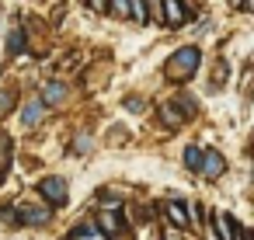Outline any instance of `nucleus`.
Here are the masks:
<instances>
[{
    "instance_id": "nucleus-8",
    "label": "nucleus",
    "mask_w": 254,
    "mask_h": 240,
    "mask_svg": "<svg viewBox=\"0 0 254 240\" xmlns=\"http://www.w3.org/2000/svg\"><path fill=\"white\" fill-rule=\"evenodd\" d=\"M46 105H42V98H32V101H25V108H21V125L25 129H35L42 119H46Z\"/></svg>"
},
{
    "instance_id": "nucleus-10",
    "label": "nucleus",
    "mask_w": 254,
    "mask_h": 240,
    "mask_svg": "<svg viewBox=\"0 0 254 240\" xmlns=\"http://www.w3.org/2000/svg\"><path fill=\"white\" fill-rule=\"evenodd\" d=\"M39 98H42V105H46V108H60V101L66 98V84H63V80H49V84L42 87V94H39Z\"/></svg>"
},
{
    "instance_id": "nucleus-6",
    "label": "nucleus",
    "mask_w": 254,
    "mask_h": 240,
    "mask_svg": "<svg viewBox=\"0 0 254 240\" xmlns=\"http://www.w3.org/2000/svg\"><path fill=\"white\" fill-rule=\"evenodd\" d=\"M191 18H195V14L181 4V0H164V18H160V25H167V28H185Z\"/></svg>"
},
{
    "instance_id": "nucleus-12",
    "label": "nucleus",
    "mask_w": 254,
    "mask_h": 240,
    "mask_svg": "<svg viewBox=\"0 0 254 240\" xmlns=\"http://www.w3.org/2000/svg\"><path fill=\"white\" fill-rule=\"evenodd\" d=\"M181 164H185L188 174H198V171H202V146H198V143H188L185 153H181Z\"/></svg>"
},
{
    "instance_id": "nucleus-14",
    "label": "nucleus",
    "mask_w": 254,
    "mask_h": 240,
    "mask_svg": "<svg viewBox=\"0 0 254 240\" xmlns=\"http://www.w3.org/2000/svg\"><path fill=\"white\" fill-rule=\"evenodd\" d=\"M66 240H101V230H98V223H77Z\"/></svg>"
},
{
    "instance_id": "nucleus-5",
    "label": "nucleus",
    "mask_w": 254,
    "mask_h": 240,
    "mask_svg": "<svg viewBox=\"0 0 254 240\" xmlns=\"http://www.w3.org/2000/svg\"><path fill=\"white\" fill-rule=\"evenodd\" d=\"M98 230H101V240H115L122 230H126V216H119V209H101L94 216Z\"/></svg>"
},
{
    "instance_id": "nucleus-18",
    "label": "nucleus",
    "mask_w": 254,
    "mask_h": 240,
    "mask_svg": "<svg viewBox=\"0 0 254 240\" xmlns=\"http://www.w3.org/2000/svg\"><path fill=\"white\" fill-rule=\"evenodd\" d=\"M91 150H94V139H91L87 132H77V139H73V153L84 157V153H91Z\"/></svg>"
},
{
    "instance_id": "nucleus-7",
    "label": "nucleus",
    "mask_w": 254,
    "mask_h": 240,
    "mask_svg": "<svg viewBox=\"0 0 254 240\" xmlns=\"http://www.w3.org/2000/svg\"><path fill=\"white\" fill-rule=\"evenodd\" d=\"M160 212H164L178 230H188V226H191V219H188V202H181V198H167V202L160 205Z\"/></svg>"
},
{
    "instance_id": "nucleus-1",
    "label": "nucleus",
    "mask_w": 254,
    "mask_h": 240,
    "mask_svg": "<svg viewBox=\"0 0 254 240\" xmlns=\"http://www.w3.org/2000/svg\"><path fill=\"white\" fill-rule=\"evenodd\" d=\"M198 60H202L198 46H181L178 53H171V60H167V80H174V84L191 80L195 70H198Z\"/></svg>"
},
{
    "instance_id": "nucleus-3",
    "label": "nucleus",
    "mask_w": 254,
    "mask_h": 240,
    "mask_svg": "<svg viewBox=\"0 0 254 240\" xmlns=\"http://www.w3.org/2000/svg\"><path fill=\"white\" fill-rule=\"evenodd\" d=\"M39 195L46 198V205L60 209V205H66V198H70V184H66V178H60V174H49V178L39 181Z\"/></svg>"
},
{
    "instance_id": "nucleus-11",
    "label": "nucleus",
    "mask_w": 254,
    "mask_h": 240,
    "mask_svg": "<svg viewBox=\"0 0 254 240\" xmlns=\"http://www.w3.org/2000/svg\"><path fill=\"white\" fill-rule=\"evenodd\" d=\"M157 115H160V122H164V125H171V129H174V125H181V122L188 119V115H185V108H178V101H164V105L157 108Z\"/></svg>"
},
{
    "instance_id": "nucleus-2",
    "label": "nucleus",
    "mask_w": 254,
    "mask_h": 240,
    "mask_svg": "<svg viewBox=\"0 0 254 240\" xmlns=\"http://www.w3.org/2000/svg\"><path fill=\"white\" fill-rule=\"evenodd\" d=\"M14 219L18 226H32V230H42L53 223V205H28V202H14Z\"/></svg>"
},
{
    "instance_id": "nucleus-9",
    "label": "nucleus",
    "mask_w": 254,
    "mask_h": 240,
    "mask_svg": "<svg viewBox=\"0 0 254 240\" xmlns=\"http://www.w3.org/2000/svg\"><path fill=\"white\" fill-rule=\"evenodd\" d=\"M4 49H7V56H28V35H25V28H11Z\"/></svg>"
},
{
    "instance_id": "nucleus-21",
    "label": "nucleus",
    "mask_w": 254,
    "mask_h": 240,
    "mask_svg": "<svg viewBox=\"0 0 254 240\" xmlns=\"http://www.w3.org/2000/svg\"><path fill=\"white\" fill-rule=\"evenodd\" d=\"M237 7H240V11L247 14V11H251V0H237Z\"/></svg>"
},
{
    "instance_id": "nucleus-16",
    "label": "nucleus",
    "mask_w": 254,
    "mask_h": 240,
    "mask_svg": "<svg viewBox=\"0 0 254 240\" xmlns=\"http://www.w3.org/2000/svg\"><path fill=\"white\" fill-rule=\"evenodd\" d=\"M122 105H126L129 115H143V112H146V98H139V94H129Z\"/></svg>"
},
{
    "instance_id": "nucleus-17",
    "label": "nucleus",
    "mask_w": 254,
    "mask_h": 240,
    "mask_svg": "<svg viewBox=\"0 0 254 240\" xmlns=\"http://www.w3.org/2000/svg\"><path fill=\"white\" fill-rule=\"evenodd\" d=\"M14 101H18V91H14V87H4V91H0V115H7V112L14 108Z\"/></svg>"
},
{
    "instance_id": "nucleus-15",
    "label": "nucleus",
    "mask_w": 254,
    "mask_h": 240,
    "mask_svg": "<svg viewBox=\"0 0 254 240\" xmlns=\"http://www.w3.org/2000/svg\"><path fill=\"white\" fill-rule=\"evenodd\" d=\"M129 21L150 25V4H146V0H129Z\"/></svg>"
},
{
    "instance_id": "nucleus-13",
    "label": "nucleus",
    "mask_w": 254,
    "mask_h": 240,
    "mask_svg": "<svg viewBox=\"0 0 254 240\" xmlns=\"http://www.w3.org/2000/svg\"><path fill=\"white\" fill-rule=\"evenodd\" d=\"M212 226H216V237H219V240H233V216H230V212L216 209V212H212Z\"/></svg>"
},
{
    "instance_id": "nucleus-19",
    "label": "nucleus",
    "mask_w": 254,
    "mask_h": 240,
    "mask_svg": "<svg viewBox=\"0 0 254 240\" xmlns=\"http://www.w3.org/2000/svg\"><path fill=\"white\" fill-rule=\"evenodd\" d=\"M98 205H101V209H122V195H112V191H98Z\"/></svg>"
},
{
    "instance_id": "nucleus-20",
    "label": "nucleus",
    "mask_w": 254,
    "mask_h": 240,
    "mask_svg": "<svg viewBox=\"0 0 254 240\" xmlns=\"http://www.w3.org/2000/svg\"><path fill=\"white\" fill-rule=\"evenodd\" d=\"M0 223H7V226H18V219H14V202L0 205Z\"/></svg>"
},
{
    "instance_id": "nucleus-4",
    "label": "nucleus",
    "mask_w": 254,
    "mask_h": 240,
    "mask_svg": "<svg viewBox=\"0 0 254 240\" xmlns=\"http://www.w3.org/2000/svg\"><path fill=\"white\" fill-rule=\"evenodd\" d=\"M223 174H226V157H223L219 150L202 146V171H198V178H205V181H219Z\"/></svg>"
}]
</instances>
